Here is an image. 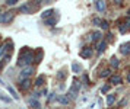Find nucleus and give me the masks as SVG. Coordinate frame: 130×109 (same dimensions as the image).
I'll return each mask as SVG.
<instances>
[{
	"instance_id": "nucleus-20",
	"label": "nucleus",
	"mask_w": 130,
	"mask_h": 109,
	"mask_svg": "<svg viewBox=\"0 0 130 109\" xmlns=\"http://www.w3.org/2000/svg\"><path fill=\"white\" fill-rule=\"evenodd\" d=\"M41 57H42V51L41 50H40V51H38V54H37V63H40V61H41Z\"/></svg>"
},
{
	"instance_id": "nucleus-2",
	"label": "nucleus",
	"mask_w": 130,
	"mask_h": 109,
	"mask_svg": "<svg viewBox=\"0 0 130 109\" xmlns=\"http://www.w3.org/2000/svg\"><path fill=\"white\" fill-rule=\"evenodd\" d=\"M12 47H13L12 41H6L5 44H2V45H0V58L10 55V52H12Z\"/></svg>"
},
{
	"instance_id": "nucleus-8",
	"label": "nucleus",
	"mask_w": 130,
	"mask_h": 109,
	"mask_svg": "<svg viewBox=\"0 0 130 109\" xmlns=\"http://www.w3.org/2000/svg\"><path fill=\"white\" fill-rule=\"evenodd\" d=\"M91 54H92V50H91V48H88V47H86V48H83L82 51H80V55H82L83 58H88Z\"/></svg>"
},
{
	"instance_id": "nucleus-17",
	"label": "nucleus",
	"mask_w": 130,
	"mask_h": 109,
	"mask_svg": "<svg viewBox=\"0 0 130 109\" xmlns=\"http://www.w3.org/2000/svg\"><path fill=\"white\" fill-rule=\"evenodd\" d=\"M96 7H98L100 10H104V9H105V5H104L102 2H96Z\"/></svg>"
},
{
	"instance_id": "nucleus-28",
	"label": "nucleus",
	"mask_w": 130,
	"mask_h": 109,
	"mask_svg": "<svg viewBox=\"0 0 130 109\" xmlns=\"http://www.w3.org/2000/svg\"><path fill=\"white\" fill-rule=\"evenodd\" d=\"M127 80H129V81H130V74H129V76H127Z\"/></svg>"
},
{
	"instance_id": "nucleus-15",
	"label": "nucleus",
	"mask_w": 130,
	"mask_h": 109,
	"mask_svg": "<svg viewBox=\"0 0 130 109\" xmlns=\"http://www.w3.org/2000/svg\"><path fill=\"white\" fill-rule=\"evenodd\" d=\"M42 81H44V76H40V77L37 79V81H35V86H41Z\"/></svg>"
},
{
	"instance_id": "nucleus-22",
	"label": "nucleus",
	"mask_w": 130,
	"mask_h": 109,
	"mask_svg": "<svg viewBox=\"0 0 130 109\" xmlns=\"http://www.w3.org/2000/svg\"><path fill=\"white\" fill-rule=\"evenodd\" d=\"M111 66H112V67H117V66H118V60H117V58H112V60H111Z\"/></svg>"
},
{
	"instance_id": "nucleus-1",
	"label": "nucleus",
	"mask_w": 130,
	"mask_h": 109,
	"mask_svg": "<svg viewBox=\"0 0 130 109\" xmlns=\"http://www.w3.org/2000/svg\"><path fill=\"white\" fill-rule=\"evenodd\" d=\"M34 60H35V57H34V51L25 47L24 50L21 51V54H19L18 66H29Z\"/></svg>"
},
{
	"instance_id": "nucleus-14",
	"label": "nucleus",
	"mask_w": 130,
	"mask_h": 109,
	"mask_svg": "<svg viewBox=\"0 0 130 109\" xmlns=\"http://www.w3.org/2000/svg\"><path fill=\"white\" fill-rule=\"evenodd\" d=\"M29 105L32 106V108H35V109H40V103H38L37 100H29Z\"/></svg>"
},
{
	"instance_id": "nucleus-24",
	"label": "nucleus",
	"mask_w": 130,
	"mask_h": 109,
	"mask_svg": "<svg viewBox=\"0 0 130 109\" xmlns=\"http://www.w3.org/2000/svg\"><path fill=\"white\" fill-rule=\"evenodd\" d=\"M101 28L107 29V28H108V23H107V22H104V20H101Z\"/></svg>"
},
{
	"instance_id": "nucleus-5",
	"label": "nucleus",
	"mask_w": 130,
	"mask_h": 109,
	"mask_svg": "<svg viewBox=\"0 0 130 109\" xmlns=\"http://www.w3.org/2000/svg\"><path fill=\"white\" fill-rule=\"evenodd\" d=\"M79 87H80V84H79V81H75V83H73V86L70 87V90H69V96H72V98H76V95H77V90H79Z\"/></svg>"
},
{
	"instance_id": "nucleus-27",
	"label": "nucleus",
	"mask_w": 130,
	"mask_h": 109,
	"mask_svg": "<svg viewBox=\"0 0 130 109\" xmlns=\"http://www.w3.org/2000/svg\"><path fill=\"white\" fill-rule=\"evenodd\" d=\"M108 89H110V86H104V87H102V93H105Z\"/></svg>"
},
{
	"instance_id": "nucleus-13",
	"label": "nucleus",
	"mask_w": 130,
	"mask_h": 109,
	"mask_svg": "<svg viewBox=\"0 0 130 109\" xmlns=\"http://www.w3.org/2000/svg\"><path fill=\"white\" fill-rule=\"evenodd\" d=\"M53 13H54V10H45L44 13H42V17H44V19H47V17H48V16H51Z\"/></svg>"
},
{
	"instance_id": "nucleus-21",
	"label": "nucleus",
	"mask_w": 130,
	"mask_h": 109,
	"mask_svg": "<svg viewBox=\"0 0 130 109\" xmlns=\"http://www.w3.org/2000/svg\"><path fill=\"white\" fill-rule=\"evenodd\" d=\"M7 89H9V92H10V93H12V95H13V98H15V99H18V95H16V92L13 90V87H10V86H9V87H7Z\"/></svg>"
},
{
	"instance_id": "nucleus-18",
	"label": "nucleus",
	"mask_w": 130,
	"mask_h": 109,
	"mask_svg": "<svg viewBox=\"0 0 130 109\" xmlns=\"http://www.w3.org/2000/svg\"><path fill=\"white\" fill-rule=\"evenodd\" d=\"M114 98H116V96H114V95H110V96H108V98H107V103H108V105H111L112 102H114Z\"/></svg>"
},
{
	"instance_id": "nucleus-7",
	"label": "nucleus",
	"mask_w": 130,
	"mask_h": 109,
	"mask_svg": "<svg viewBox=\"0 0 130 109\" xmlns=\"http://www.w3.org/2000/svg\"><path fill=\"white\" fill-rule=\"evenodd\" d=\"M29 84H31L29 79H24V80H21V83H19V86H21L22 90H26V89L29 87Z\"/></svg>"
},
{
	"instance_id": "nucleus-4",
	"label": "nucleus",
	"mask_w": 130,
	"mask_h": 109,
	"mask_svg": "<svg viewBox=\"0 0 130 109\" xmlns=\"http://www.w3.org/2000/svg\"><path fill=\"white\" fill-rule=\"evenodd\" d=\"M13 19V12H5L0 13V23H7Z\"/></svg>"
},
{
	"instance_id": "nucleus-3",
	"label": "nucleus",
	"mask_w": 130,
	"mask_h": 109,
	"mask_svg": "<svg viewBox=\"0 0 130 109\" xmlns=\"http://www.w3.org/2000/svg\"><path fill=\"white\" fill-rule=\"evenodd\" d=\"M37 7H38V5H32V3H25V5H22L21 7H19V10L24 12V13H32V12L35 10Z\"/></svg>"
},
{
	"instance_id": "nucleus-16",
	"label": "nucleus",
	"mask_w": 130,
	"mask_h": 109,
	"mask_svg": "<svg viewBox=\"0 0 130 109\" xmlns=\"http://www.w3.org/2000/svg\"><path fill=\"white\" fill-rule=\"evenodd\" d=\"M45 22H47V25H50V26H53L54 23L57 22V17H53V19H47Z\"/></svg>"
},
{
	"instance_id": "nucleus-26",
	"label": "nucleus",
	"mask_w": 130,
	"mask_h": 109,
	"mask_svg": "<svg viewBox=\"0 0 130 109\" xmlns=\"http://www.w3.org/2000/svg\"><path fill=\"white\" fill-rule=\"evenodd\" d=\"M64 77H66V73L64 71H60L59 73V79H64Z\"/></svg>"
},
{
	"instance_id": "nucleus-25",
	"label": "nucleus",
	"mask_w": 130,
	"mask_h": 109,
	"mask_svg": "<svg viewBox=\"0 0 130 109\" xmlns=\"http://www.w3.org/2000/svg\"><path fill=\"white\" fill-rule=\"evenodd\" d=\"M102 77H107V76H110V70H104V73H101Z\"/></svg>"
},
{
	"instance_id": "nucleus-19",
	"label": "nucleus",
	"mask_w": 130,
	"mask_h": 109,
	"mask_svg": "<svg viewBox=\"0 0 130 109\" xmlns=\"http://www.w3.org/2000/svg\"><path fill=\"white\" fill-rule=\"evenodd\" d=\"M100 38H101V34H100V32H95V34L92 35V39H94V41H98Z\"/></svg>"
},
{
	"instance_id": "nucleus-23",
	"label": "nucleus",
	"mask_w": 130,
	"mask_h": 109,
	"mask_svg": "<svg viewBox=\"0 0 130 109\" xmlns=\"http://www.w3.org/2000/svg\"><path fill=\"white\" fill-rule=\"evenodd\" d=\"M6 5H9V6L16 5V0H7V2H6Z\"/></svg>"
},
{
	"instance_id": "nucleus-6",
	"label": "nucleus",
	"mask_w": 130,
	"mask_h": 109,
	"mask_svg": "<svg viewBox=\"0 0 130 109\" xmlns=\"http://www.w3.org/2000/svg\"><path fill=\"white\" fill-rule=\"evenodd\" d=\"M32 71H34V70L31 69V67H26V69H24V70H22V73H21V79H22V80H24V79H28V77L32 74Z\"/></svg>"
},
{
	"instance_id": "nucleus-11",
	"label": "nucleus",
	"mask_w": 130,
	"mask_h": 109,
	"mask_svg": "<svg viewBox=\"0 0 130 109\" xmlns=\"http://www.w3.org/2000/svg\"><path fill=\"white\" fill-rule=\"evenodd\" d=\"M107 47V44H105V41H101L100 44H98V52H102L104 51V48Z\"/></svg>"
},
{
	"instance_id": "nucleus-10",
	"label": "nucleus",
	"mask_w": 130,
	"mask_h": 109,
	"mask_svg": "<svg viewBox=\"0 0 130 109\" xmlns=\"http://www.w3.org/2000/svg\"><path fill=\"white\" fill-rule=\"evenodd\" d=\"M121 54H127V52H130V44H124V45H121Z\"/></svg>"
},
{
	"instance_id": "nucleus-9",
	"label": "nucleus",
	"mask_w": 130,
	"mask_h": 109,
	"mask_svg": "<svg viewBox=\"0 0 130 109\" xmlns=\"http://www.w3.org/2000/svg\"><path fill=\"white\" fill-rule=\"evenodd\" d=\"M111 83L112 84H120V83H121V77H120V76H112Z\"/></svg>"
},
{
	"instance_id": "nucleus-12",
	"label": "nucleus",
	"mask_w": 130,
	"mask_h": 109,
	"mask_svg": "<svg viewBox=\"0 0 130 109\" xmlns=\"http://www.w3.org/2000/svg\"><path fill=\"white\" fill-rule=\"evenodd\" d=\"M72 69H73V71H75V73H79V71H80V66H79L77 63H73Z\"/></svg>"
}]
</instances>
